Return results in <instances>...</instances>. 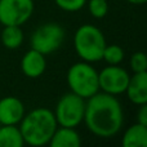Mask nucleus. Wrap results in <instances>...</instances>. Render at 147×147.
<instances>
[{"label": "nucleus", "instance_id": "obj_1", "mask_svg": "<svg viewBox=\"0 0 147 147\" xmlns=\"http://www.w3.org/2000/svg\"><path fill=\"white\" fill-rule=\"evenodd\" d=\"M84 123L92 134L99 138H111L124 124V111L116 96L99 90L85 102Z\"/></svg>", "mask_w": 147, "mask_h": 147}, {"label": "nucleus", "instance_id": "obj_2", "mask_svg": "<svg viewBox=\"0 0 147 147\" xmlns=\"http://www.w3.org/2000/svg\"><path fill=\"white\" fill-rule=\"evenodd\" d=\"M54 112L45 107H38L25 114L20 123L25 145L32 147H41L49 143L54 130L57 129Z\"/></svg>", "mask_w": 147, "mask_h": 147}, {"label": "nucleus", "instance_id": "obj_3", "mask_svg": "<svg viewBox=\"0 0 147 147\" xmlns=\"http://www.w3.org/2000/svg\"><path fill=\"white\" fill-rule=\"evenodd\" d=\"M74 49L76 54L81 58V61L94 63L102 61L106 38L103 32L94 25H81L74 34L72 39Z\"/></svg>", "mask_w": 147, "mask_h": 147}, {"label": "nucleus", "instance_id": "obj_4", "mask_svg": "<svg viewBox=\"0 0 147 147\" xmlns=\"http://www.w3.org/2000/svg\"><path fill=\"white\" fill-rule=\"evenodd\" d=\"M66 81L70 90L84 99L99 92L98 71L89 62L81 61L71 65L67 70Z\"/></svg>", "mask_w": 147, "mask_h": 147}, {"label": "nucleus", "instance_id": "obj_5", "mask_svg": "<svg viewBox=\"0 0 147 147\" xmlns=\"http://www.w3.org/2000/svg\"><path fill=\"white\" fill-rule=\"evenodd\" d=\"M85 102L83 97L78 94L66 93L58 99L54 107V116L59 127L76 128L84 121L85 115Z\"/></svg>", "mask_w": 147, "mask_h": 147}, {"label": "nucleus", "instance_id": "obj_6", "mask_svg": "<svg viewBox=\"0 0 147 147\" xmlns=\"http://www.w3.org/2000/svg\"><path fill=\"white\" fill-rule=\"evenodd\" d=\"M65 40V30L56 22H49L39 26L30 39L31 48L43 53L44 56L54 53L61 48Z\"/></svg>", "mask_w": 147, "mask_h": 147}, {"label": "nucleus", "instance_id": "obj_7", "mask_svg": "<svg viewBox=\"0 0 147 147\" xmlns=\"http://www.w3.org/2000/svg\"><path fill=\"white\" fill-rule=\"evenodd\" d=\"M34 9V0H0V23L22 26L31 18Z\"/></svg>", "mask_w": 147, "mask_h": 147}, {"label": "nucleus", "instance_id": "obj_8", "mask_svg": "<svg viewBox=\"0 0 147 147\" xmlns=\"http://www.w3.org/2000/svg\"><path fill=\"white\" fill-rule=\"evenodd\" d=\"M130 75L119 65H109L98 72L99 90L112 96L125 93Z\"/></svg>", "mask_w": 147, "mask_h": 147}, {"label": "nucleus", "instance_id": "obj_9", "mask_svg": "<svg viewBox=\"0 0 147 147\" xmlns=\"http://www.w3.org/2000/svg\"><path fill=\"white\" fill-rule=\"evenodd\" d=\"M25 114V105L20 98L7 96L0 99V125H18Z\"/></svg>", "mask_w": 147, "mask_h": 147}, {"label": "nucleus", "instance_id": "obj_10", "mask_svg": "<svg viewBox=\"0 0 147 147\" xmlns=\"http://www.w3.org/2000/svg\"><path fill=\"white\" fill-rule=\"evenodd\" d=\"M47 70V58L43 53L31 48L21 59V71L30 79H38Z\"/></svg>", "mask_w": 147, "mask_h": 147}, {"label": "nucleus", "instance_id": "obj_11", "mask_svg": "<svg viewBox=\"0 0 147 147\" xmlns=\"http://www.w3.org/2000/svg\"><path fill=\"white\" fill-rule=\"evenodd\" d=\"M125 94L129 101L137 106L147 103V71L133 72V75H130Z\"/></svg>", "mask_w": 147, "mask_h": 147}, {"label": "nucleus", "instance_id": "obj_12", "mask_svg": "<svg viewBox=\"0 0 147 147\" xmlns=\"http://www.w3.org/2000/svg\"><path fill=\"white\" fill-rule=\"evenodd\" d=\"M48 145L51 147H80L81 137L76 132V128L58 125Z\"/></svg>", "mask_w": 147, "mask_h": 147}, {"label": "nucleus", "instance_id": "obj_13", "mask_svg": "<svg viewBox=\"0 0 147 147\" xmlns=\"http://www.w3.org/2000/svg\"><path fill=\"white\" fill-rule=\"evenodd\" d=\"M124 147H147V127L140 123L130 125L121 138Z\"/></svg>", "mask_w": 147, "mask_h": 147}, {"label": "nucleus", "instance_id": "obj_14", "mask_svg": "<svg viewBox=\"0 0 147 147\" xmlns=\"http://www.w3.org/2000/svg\"><path fill=\"white\" fill-rule=\"evenodd\" d=\"M25 145L18 125H0V147H22Z\"/></svg>", "mask_w": 147, "mask_h": 147}, {"label": "nucleus", "instance_id": "obj_15", "mask_svg": "<svg viewBox=\"0 0 147 147\" xmlns=\"http://www.w3.org/2000/svg\"><path fill=\"white\" fill-rule=\"evenodd\" d=\"M1 44L7 49H18L23 44V31L21 26H4L1 31Z\"/></svg>", "mask_w": 147, "mask_h": 147}, {"label": "nucleus", "instance_id": "obj_16", "mask_svg": "<svg viewBox=\"0 0 147 147\" xmlns=\"http://www.w3.org/2000/svg\"><path fill=\"white\" fill-rule=\"evenodd\" d=\"M124 56L125 53L121 47L116 44H106L103 54H102V59L109 65H120L124 61Z\"/></svg>", "mask_w": 147, "mask_h": 147}, {"label": "nucleus", "instance_id": "obj_17", "mask_svg": "<svg viewBox=\"0 0 147 147\" xmlns=\"http://www.w3.org/2000/svg\"><path fill=\"white\" fill-rule=\"evenodd\" d=\"M89 13L93 18L101 20L105 18L109 13V3L107 0H86Z\"/></svg>", "mask_w": 147, "mask_h": 147}, {"label": "nucleus", "instance_id": "obj_18", "mask_svg": "<svg viewBox=\"0 0 147 147\" xmlns=\"http://www.w3.org/2000/svg\"><path fill=\"white\" fill-rule=\"evenodd\" d=\"M130 69L133 72L147 71V54L145 52H136L129 59Z\"/></svg>", "mask_w": 147, "mask_h": 147}, {"label": "nucleus", "instance_id": "obj_19", "mask_svg": "<svg viewBox=\"0 0 147 147\" xmlns=\"http://www.w3.org/2000/svg\"><path fill=\"white\" fill-rule=\"evenodd\" d=\"M54 3L59 9L69 13L79 12L86 5V0H54Z\"/></svg>", "mask_w": 147, "mask_h": 147}, {"label": "nucleus", "instance_id": "obj_20", "mask_svg": "<svg viewBox=\"0 0 147 147\" xmlns=\"http://www.w3.org/2000/svg\"><path fill=\"white\" fill-rule=\"evenodd\" d=\"M137 123L147 127V103L140 105V109L137 111Z\"/></svg>", "mask_w": 147, "mask_h": 147}, {"label": "nucleus", "instance_id": "obj_21", "mask_svg": "<svg viewBox=\"0 0 147 147\" xmlns=\"http://www.w3.org/2000/svg\"><path fill=\"white\" fill-rule=\"evenodd\" d=\"M129 4H133V5H145L147 4V0H127Z\"/></svg>", "mask_w": 147, "mask_h": 147}]
</instances>
